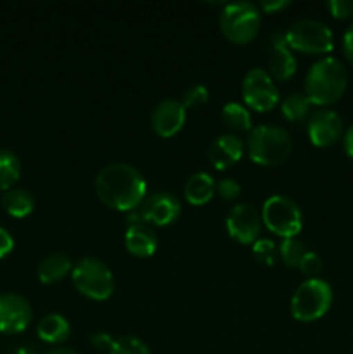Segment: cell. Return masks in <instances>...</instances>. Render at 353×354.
Listing matches in <instances>:
<instances>
[{
    "label": "cell",
    "instance_id": "obj_31",
    "mask_svg": "<svg viewBox=\"0 0 353 354\" xmlns=\"http://www.w3.org/2000/svg\"><path fill=\"white\" fill-rule=\"evenodd\" d=\"M327 9L338 19H346L353 16V0H329Z\"/></svg>",
    "mask_w": 353,
    "mask_h": 354
},
{
    "label": "cell",
    "instance_id": "obj_11",
    "mask_svg": "<svg viewBox=\"0 0 353 354\" xmlns=\"http://www.w3.org/2000/svg\"><path fill=\"white\" fill-rule=\"evenodd\" d=\"M343 124L345 123L338 111L322 107L308 116V138L317 147H329L341 138Z\"/></svg>",
    "mask_w": 353,
    "mask_h": 354
},
{
    "label": "cell",
    "instance_id": "obj_36",
    "mask_svg": "<svg viewBox=\"0 0 353 354\" xmlns=\"http://www.w3.org/2000/svg\"><path fill=\"white\" fill-rule=\"evenodd\" d=\"M343 147H345L346 154L353 158V124L343 133Z\"/></svg>",
    "mask_w": 353,
    "mask_h": 354
},
{
    "label": "cell",
    "instance_id": "obj_10",
    "mask_svg": "<svg viewBox=\"0 0 353 354\" xmlns=\"http://www.w3.org/2000/svg\"><path fill=\"white\" fill-rule=\"evenodd\" d=\"M228 235L239 244H255L262 230V214L251 204H235L225 220Z\"/></svg>",
    "mask_w": 353,
    "mask_h": 354
},
{
    "label": "cell",
    "instance_id": "obj_15",
    "mask_svg": "<svg viewBox=\"0 0 353 354\" xmlns=\"http://www.w3.org/2000/svg\"><path fill=\"white\" fill-rule=\"evenodd\" d=\"M298 62L293 55V50L287 47L284 33H275L270 37V57H269V75L273 80H289L296 73Z\"/></svg>",
    "mask_w": 353,
    "mask_h": 354
},
{
    "label": "cell",
    "instance_id": "obj_4",
    "mask_svg": "<svg viewBox=\"0 0 353 354\" xmlns=\"http://www.w3.org/2000/svg\"><path fill=\"white\" fill-rule=\"evenodd\" d=\"M71 280L80 294L96 301L107 299L114 290L113 272L106 263L93 256L82 258L73 265Z\"/></svg>",
    "mask_w": 353,
    "mask_h": 354
},
{
    "label": "cell",
    "instance_id": "obj_20",
    "mask_svg": "<svg viewBox=\"0 0 353 354\" xmlns=\"http://www.w3.org/2000/svg\"><path fill=\"white\" fill-rule=\"evenodd\" d=\"M71 334V325L62 315H45L37 325V335L48 344H61Z\"/></svg>",
    "mask_w": 353,
    "mask_h": 354
},
{
    "label": "cell",
    "instance_id": "obj_29",
    "mask_svg": "<svg viewBox=\"0 0 353 354\" xmlns=\"http://www.w3.org/2000/svg\"><path fill=\"white\" fill-rule=\"evenodd\" d=\"M298 268H300L301 273H303L305 277H308V279H317L318 273L322 272V258L317 252L307 251V254L303 256V259H301Z\"/></svg>",
    "mask_w": 353,
    "mask_h": 354
},
{
    "label": "cell",
    "instance_id": "obj_3",
    "mask_svg": "<svg viewBox=\"0 0 353 354\" xmlns=\"http://www.w3.org/2000/svg\"><path fill=\"white\" fill-rule=\"evenodd\" d=\"M248 156L260 166H277L289 158L293 151L291 133L277 124H258L246 140Z\"/></svg>",
    "mask_w": 353,
    "mask_h": 354
},
{
    "label": "cell",
    "instance_id": "obj_5",
    "mask_svg": "<svg viewBox=\"0 0 353 354\" xmlns=\"http://www.w3.org/2000/svg\"><path fill=\"white\" fill-rule=\"evenodd\" d=\"M218 23L227 40L234 44H249L258 35L262 14L260 7L249 0L232 2L221 9Z\"/></svg>",
    "mask_w": 353,
    "mask_h": 354
},
{
    "label": "cell",
    "instance_id": "obj_26",
    "mask_svg": "<svg viewBox=\"0 0 353 354\" xmlns=\"http://www.w3.org/2000/svg\"><path fill=\"white\" fill-rule=\"evenodd\" d=\"M253 256L258 263L265 266H273L275 265L277 258H279V248L273 241L270 239H258V241L253 244Z\"/></svg>",
    "mask_w": 353,
    "mask_h": 354
},
{
    "label": "cell",
    "instance_id": "obj_16",
    "mask_svg": "<svg viewBox=\"0 0 353 354\" xmlns=\"http://www.w3.org/2000/svg\"><path fill=\"white\" fill-rule=\"evenodd\" d=\"M244 154V142L234 133H224L215 138L208 147V159L217 169H227Z\"/></svg>",
    "mask_w": 353,
    "mask_h": 354
},
{
    "label": "cell",
    "instance_id": "obj_9",
    "mask_svg": "<svg viewBox=\"0 0 353 354\" xmlns=\"http://www.w3.org/2000/svg\"><path fill=\"white\" fill-rule=\"evenodd\" d=\"M279 88L273 83L269 71L262 68H251L242 80V99L251 109L265 113L279 102Z\"/></svg>",
    "mask_w": 353,
    "mask_h": 354
},
{
    "label": "cell",
    "instance_id": "obj_22",
    "mask_svg": "<svg viewBox=\"0 0 353 354\" xmlns=\"http://www.w3.org/2000/svg\"><path fill=\"white\" fill-rule=\"evenodd\" d=\"M21 176V161L9 149H0V190L7 192Z\"/></svg>",
    "mask_w": 353,
    "mask_h": 354
},
{
    "label": "cell",
    "instance_id": "obj_6",
    "mask_svg": "<svg viewBox=\"0 0 353 354\" xmlns=\"http://www.w3.org/2000/svg\"><path fill=\"white\" fill-rule=\"evenodd\" d=\"M331 304V286L322 279H307L291 297V315L298 322H315L327 313Z\"/></svg>",
    "mask_w": 353,
    "mask_h": 354
},
{
    "label": "cell",
    "instance_id": "obj_35",
    "mask_svg": "<svg viewBox=\"0 0 353 354\" xmlns=\"http://www.w3.org/2000/svg\"><path fill=\"white\" fill-rule=\"evenodd\" d=\"M287 6H289V0H263V2H260L258 7L262 10H265V12L272 14L286 9Z\"/></svg>",
    "mask_w": 353,
    "mask_h": 354
},
{
    "label": "cell",
    "instance_id": "obj_37",
    "mask_svg": "<svg viewBox=\"0 0 353 354\" xmlns=\"http://www.w3.org/2000/svg\"><path fill=\"white\" fill-rule=\"evenodd\" d=\"M44 354H78V353L73 351V349L69 348H52L48 349V351H45Z\"/></svg>",
    "mask_w": 353,
    "mask_h": 354
},
{
    "label": "cell",
    "instance_id": "obj_7",
    "mask_svg": "<svg viewBox=\"0 0 353 354\" xmlns=\"http://www.w3.org/2000/svg\"><path fill=\"white\" fill-rule=\"evenodd\" d=\"M289 48L305 54H327L334 47V35L331 28L314 17L296 19L284 33Z\"/></svg>",
    "mask_w": 353,
    "mask_h": 354
},
{
    "label": "cell",
    "instance_id": "obj_1",
    "mask_svg": "<svg viewBox=\"0 0 353 354\" xmlns=\"http://www.w3.org/2000/svg\"><path fill=\"white\" fill-rule=\"evenodd\" d=\"M96 192L106 206L130 213L145 199L147 183L135 166L128 162H109L96 176Z\"/></svg>",
    "mask_w": 353,
    "mask_h": 354
},
{
    "label": "cell",
    "instance_id": "obj_23",
    "mask_svg": "<svg viewBox=\"0 0 353 354\" xmlns=\"http://www.w3.org/2000/svg\"><path fill=\"white\" fill-rule=\"evenodd\" d=\"M221 121L234 131L251 130V114L248 107L239 102H227L221 107Z\"/></svg>",
    "mask_w": 353,
    "mask_h": 354
},
{
    "label": "cell",
    "instance_id": "obj_18",
    "mask_svg": "<svg viewBox=\"0 0 353 354\" xmlns=\"http://www.w3.org/2000/svg\"><path fill=\"white\" fill-rule=\"evenodd\" d=\"M215 192H217V182L206 171H197L190 175L183 187L187 203H190L192 206H203V204L210 203Z\"/></svg>",
    "mask_w": 353,
    "mask_h": 354
},
{
    "label": "cell",
    "instance_id": "obj_28",
    "mask_svg": "<svg viewBox=\"0 0 353 354\" xmlns=\"http://www.w3.org/2000/svg\"><path fill=\"white\" fill-rule=\"evenodd\" d=\"M208 97H210V92H208L206 86L197 83V85L189 86V88L182 93V100H180V102L183 104L185 109H189V107L203 106L208 100Z\"/></svg>",
    "mask_w": 353,
    "mask_h": 354
},
{
    "label": "cell",
    "instance_id": "obj_27",
    "mask_svg": "<svg viewBox=\"0 0 353 354\" xmlns=\"http://www.w3.org/2000/svg\"><path fill=\"white\" fill-rule=\"evenodd\" d=\"M109 354H151V351L142 339L134 337V335H123V337L114 339Z\"/></svg>",
    "mask_w": 353,
    "mask_h": 354
},
{
    "label": "cell",
    "instance_id": "obj_12",
    "mask_svg": "<svg viewBox=\"0 0 353 354\" xmlns=\"http://www.w3.org/2000/svg\"><path fill=\"white\" fill-rule=\"evenodd\" d=\"M33 318L28 299L14 292L0 294V332L2 334H19L26 330Z\"/></svg>",
    "mask_w": 353,
    "mask_h": 354
},
{
    "label": "cell",
    "instance_id": "obj_38",
    "mask_svg": "<svg viewBox=\"0 0 353 354\" xmlns=\"http://www.w3.org/2000/svg\"><path fill=\"white\" fill-rule=\"evenodd\" d=\"M14 354H38V353L35 351L31 346H21V348H17L16 351H14Z\"/></svg>",
    "mask_w": 353,
    "mask_h": 354
},
{
    "label": "cell",
    "instance_id": "obj_24",
    "mask_svg": "<svg viewBox=\"0 0 353 354\" xmlns=\"http://www.w3.org/2000/svg\"><path fill=\"white\" fill-rule=\"evenodd\" d=\"M310 106L311 102L308 100V97L305 95V93L294 92L289 93V95L282 100L280 111H282V116L286 118L287 121L298 123V121H303L305 118L310 116Z\"/></svg>",
    "mask_w": 353,
    "mask_h": 354
},
{
    "label": "cell",
    "instance_id": "obj_14",
    "mask_svg": "<svg viewBox=\"0 0 353 354\" xmlns=\"http://www.w3.org/2000/svg\"><path fill=\"white\" fill-rule=\"evenodd\" d=\"M187 109L183 104L176 99H165L152 109L151 124L152 130L163 138L173 137L182 130L185 123Z\"/></svg>",
    "mask_w": 353,
    "mask_h": 354
},
{
    "label": "cell",
    "instance_id": "obj_17",
    "mask_svg": "<svg viewBox=\"0 0 353 354\" xmlns=\"http://www.w3.org/2000/svg\"><path fill=\"white\" fill-rule=\"evenodd\" d=\"M125 248L128 252L137 258H149L158 249V237L151 225L147 223H135L128 225L125 232Z\"/></svg>",
    "mask_w": 353,
    "mask_h": 354
},
{
    "label": "cell",
    "instance_id": "obj_25",
    "mask_svg": "<svg viewBox=\"0 0 353 354\" xmlns=\"http://www.w3.org/2000/svg\"><path fill=\"white\" fill-rule=\"evenodd\" d=\"M305 254H307V249H305L303 242L298 241L296 237L282 239L279 245V258L282 259L284 265L298 268Z\"/></svg>",
    "mask_w": 353,
    "mask_h": 354
},
{
    "label": "cell",
    "instance_id": "obj_34",
    "mask_svg": "<svg viewBox=\"0 0 353 354\" xmlns=\"http://www.w3.org/2000/svg\"><path fill=\"white\" fill-rule=\"evenodd\" d=\"M343 50H345L346 59L353 64V23L346 28L343 35Z\"/></svg>",
    "mask_w": 353,
    "mask_h": 354
},
{
    "label": "cell",
    "instance_id": "obj_21",
    "mask_svg": "<svg viewBox=\"0 0 353 354\" xmlns=\"http://www.w3.org/2000/svg\"><path fill=\"white\" fill-rule=\"evenodd\" d=\"M2 207L14 218H24L33 211L35 197L24 189H10L3 192Z\"/></svg>",
    "mask_w": 353,
    "mask_h": 354
},
{
    "label": "cell",
    "instance_id": "obj_33",
    "mask_svg": "<svg viewBox=\"0 0 353 354\" xmlns=\"http://www.w3.org/2000/svg\"><path fill=\"white\" fill-rule=\"evenodd\" d=\"M14 249V239L10 235V232L7 228L0 227V259L6 258L7 254H10Z\"/></svg>",
    "mask_w": 353,
    "mask_h": 354
},
{
    "label": "cell",
    "instance_id": "obj_2",
    "mask_svg": "<svg viewBox=\"0 0 353 354\" xmlns=\"http://www.w3.org/2000/svg\"><path fill=\"white\" fill-rule=\"evenodd\" d=\"M348 71L338 57H322L315 61L305 76V95L311 104L329 106L345 93Z\"/></svg>",
    "mask_w": 353,
    "mask_h": 354
},
{
    "label": "cell",
    "instance_id": "obj_13",
    "mask_svg": "<svg viewBox=\"0 0 353 354\" xmlns=\"http://www.w3.org/2000/svg\"><path fill=\"white\" fill-rule=\"evenodd\" d=\"M138 213L144 223L166 227L180 216V201L170 192H154L145 196L138 206Z\"/></svg>",
    "mask_w": 353,
    "mask_h": 354
},
{
    "label": "cell",
    "instance_id": "obj_32",
    "mask_svg": "<svg viewBox=\"0 0 353 354\" xmlns=\"http://www.w3.org/2000/svg\"><path fill=\"white\" fill-rule=\"evenodd\" d=\"M90 342H92V346L96 349H99V351H111V348H113L114 344V339L111 337L109 334H106V332H96V334L90 337Z\"/></svg>",
    "mask_w": 353,
    "mask_h": 354
},
{
    "label": "cell",
    "instance_id": "obj_8",
    "mask_svg": "<svg viewBox=\"0 0 353 354\" xmlns=\"http://www.w3.org/2000/svg\"><path fill=\"white\" fill-rule=\"evenodd\" d=\"M262 221L272 234L282 239L296 237L303 228L300 206L286 196H270L263 203Z\"/></svg>",
    "mask_w": 353,
    "mask_h": 354
},
{
    "label": "cell",
    "instance_id": "obj_30",
    "mask_svg": "<svg viewBox=\"0 0 353 354\" xmlns=\"http://www.w3.org/2000/svg\"><path fill=\"white\" fill-rule=\"evenodd\" d=\"M217 194L225 201H232L241 194V185L234 178H221L217 183Z\"/></svg>",
    "mask_w": 353,
    "mask_h": 354
},
{
    "label": "cell",
    "instance_id": "obj_19",
    "mask_svg": "<svg viewBox=\"0 0 353 354\" xmlns=\"http://www.w3.org/2000/svg\"><path fill=\"white\" fill-rule=\"evenodd\" d=\"M73 261L66 252H52L38 265V280L42 283H55L71 273Z\"/></svg>",
    "mask_w": 353,
    "mask_h": 354
}]
</instances>
